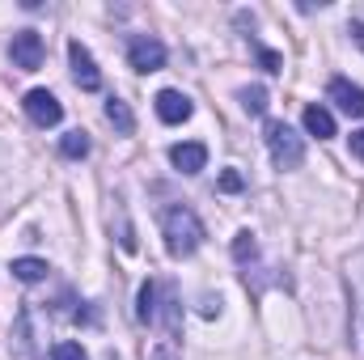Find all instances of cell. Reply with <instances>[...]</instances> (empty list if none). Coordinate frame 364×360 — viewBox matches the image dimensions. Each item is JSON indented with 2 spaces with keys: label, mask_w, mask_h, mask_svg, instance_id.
Wrapping results in <instances>:
<instances>
[{
  "label": "cell",
  "mask_w": 364,
  "mask_h": 360,
  "mask_svg": "<svg viewBox=\"0 0 364 360\" xmlns=\"http://www.w3.org/2000/svg\"><path fill=\"white\" fill-rule=\"evenodd\" d=\"M161 229H166V250L174 255V259H186V255H195L199 246H203V221L191 212V208H170L166 212V221H161Z\"/></svg>",
  "instance_id": "obj_1"
},
{
  "label": "cell",
  "mask_w": 364,
  "mask_h": 360,
  "mask_svg": "<svg viewBox=\"0 0 364 360\" xmlns=\"http://www.w3.org/2000/svg\"><path fill=\"white\" fill-rule=\"evenodd\" d=\"M267 149H272V162L279 166V170H296V166L305 162V144H301V136H296L288 123H279V119L267 123Z\"/></svg>",
  "instance_id": "obj_2"
},
{
  "label": "cell",
  "mask_w": 364,
  "mask_h": 360,
  "mask_svg": "<svg viewBox=\"0 0 364 360\" xmlns=\"http://www.w3.org/2000/svg\"><path fill=\"white\" fill-rule=\"evenodd\" d=\"M127 64H132L136 73H157V68H166V43H161V38H149V34H136V38L127 43Z\"/></svg>",
  "instance_id": "obj_3"
},
{
  "label": "cell",
  "mask_w": 364,
  "mask_h": 360,
  "mask_svg": "<svg viewBox=\"0 0 364 360\" xmlns=\"http://www.w3.org/2000/svg\"><path fill=\"white\" fill-rule=\"evenodd\" d=\"M26 115H30V123H38V127H55L60 119H64V106H60V97L47 90H30L26 93Z\"/></svg>",
  "instance_id": "obj_4"
},
{
  "label": "cell",
  "mask_w": 364,
  "mask_h": 360,
  "mask_svg": "<svg viewBox=\"0 0 364 360\" xmlns=\"http://www.w3.org/2000/svg\"><path fill=\"white\" fill-rule=\"evenodd\" d=\"M9 55H13V64H17V68L34 73V68L43 64V38H38L34 30H17V34H13V43H9Z\"/></svg>",
  "instance_id": "obj_5"
},
{
  "label": "cell",
  "mask_w": 364,
  "mask_h": 360,
  "mask_svg": "<svg viewBox=\"0 0 364 360\" xmlns=\"http://www.w3.org/2000/svg\"><path fill=\"white\" fill-rule=\"evenodd\" d=\"M68 60H73V81L81 85V90H97L102 85V73H97V64H93V55L81 47V43H68Z\"/></svg>",
  "instance_id": "obj_6"
},
{
  "label": "cell",
  "mask_w": 364,
  "mask_h": 360,
  "mask_svg": "<svg viewBox=\"0 0 364 360\" xmlns=\"http://www.w3.org/2000/svg\"><path fill=\"white\" fill-rule=\"evenodd\" d=\"M326 93H331V102H339V110H343V115L364 119V90H360V85H352V81L335 77V81L326 85Z\"/></svg>",
  "instance_id": "obj_7"
},
{
  "label": "cell",
  "mask_w": 364,
  "mask_h": 360,
  "mask_svg": "<svg viewBox=\"0 0 364 360\" xmlns=\"http://www.w3.org/2000/svg\"><path fill=\"white\" fill-rule=\"evenodd\" d=\"M191 97L186 93H178V90H161L157 93V119L161 123H186L191 119Z\"/></svg>",
  "instance_id": "obj_8"
},
{
  "label": "cell",
  "mask_w": 364,
  "mask_h": 360,
  "mask_svg": "<svg viewBox=\"0 0 364 360\" xmlns=\"http://www.w3.org/2000/svg\"><path fill=\"white\" fill-rule=\"evenodd\" d=\"M170 162L178 166L182 174H199V170L208 166V149H203L199 140H186V144H174V149H170Z\"/></svg>",
  "instance_id": "obj_9"
},
{
  "label": "cell",
  "mask_w": 364,
  "mask_h": 360,
  "mask_svg": "<svg viewBox=\"0 0 364 360\" xmlns=\"http://www.w3.org/2000/svg\"><path fill=\"white\" fill-rule=\"evenodd\" d=\"M305 132L318 136V140H331L335 136V115L326 106H305Z\"/></svg>",
  "instance_id": "obj_10"
},
{
  "label": "cell",
  "mask_w": 364,
  "mask_h": 360,
  "mask_svg": "<svg viewBox=\"0 0 364 360\" xmlns=\"http://www.w3.org/2000/svg\"><path fill=\"white\" fill-rule=\"evenodd\" d=\"M106 119H110L123 136H132V132H136V115H132V106H127L123 97H110V102H106Z\"/></svg>",
  "instance_id": "obj_11"
},
{
  "label": "cell",
  "mask_w": 364,
  "mask_h": 360,
  "mask_svg": "<svg viewBox=\"0 0 364 360\" xmlns=\"http://www.w3.org/2000/svg\"><path fill=\"white\" fill-rule=\"evenodd\" d=\"M47 263L43 259H13V275L21 280V284H38V280H47Z\"/></svg>",
  "instance_id": "obj_12"
},
{
  "label": "cell",
  "mask_w": 364,
  "mask_h": 360,
  "mask_svg": "<svg viewBox=\"0 0 364 360\" xmlns=\"http://www.w3.org/2000/svg\"><path fill=\"white\" fill-rule=\"evenodd\" d=\"M60 153H64V157H73V162H77V157H85V153H90V136H85V132H68V136L60 140Z\"/></svg>",
  "instance_id": "obj_13"
},
{
  "label": "cell",
  "mask_w": 364,
  "mask_h": 360,
  "mask_svg": "<svg viewBox=\"0 0 364 360\" xmlns=\"http://www.w3.org/2000/svg\"><path fill=\"white\" fill-rule=\"evenodd\" d=\"M136 314H140V322H153V318H157V284H153V280L140 284V309H136Z\"/></svg>",
  "instance_id": "obj_14"
},
{
  "label": "cell",
  "mask_w": 364,
  "mask_h": 360,
  "mask_svg": "<svg viewBox=\"0 0 364 360\" xmlns=\"http://www.w3.org/2000/svg\"><path fill=\"white\" fill-rule=\"evenodd\" d=\"M242 106H246V115H267V90L263 85H246L242 90Z\"/></svg>",
  "instance_id": "obj_15"
},
{
  "label": "cell",
  "mask_w": 364,
  "mask_h": 360,
  "mask_svg": "<svg viewBox=\"0 0 364 360\" xmlns=\"http://www.w3.org/2000/svg\"><path fill=\"white\" fill-rule=\"evenodd\" d=\"M255 255H259L255 233H237V238H233V259H237V263H250Z\"/></svg>",
  "instance_id": "obj_16"
},
{
  "label": "cell",
  "mask_w": 364,
  "mask_h": 360,
  "mask_svg": "<svg viewBox=\"0 0 364 360\" xmlns=\"http://www.w3.org/2000/svg\"><path fill=\"white\" fill-rule=\"evenodd\" d=\"M51 360H90V356H85V348H81V344L64 339V344H55V348H51Z\"/></svg>",
  "instance_id": "obj_17"
},
{
  "label": "cell",
  "mask_w": 364,
  "mask_h": 360,
  "mask_svg": "<svg viewBox=\"0 0 364 360\" xmlns=\"http://www.w3.org/2000/svg\"><path fill=\"white\" fill-rule=\"evenodd\" d=\"M259 64H263L267 73H279V55H275V51H267V47H259Z\"/></svg>",
  "instance_id": "obj_18"
},
{
  "label": "cell",
  "mask_w": 364,
  "mask_h": 360,
  "mask_svg": "<svg viewBox=\"0 0 364 360\" xmlns=\"http://www.w3.org/2000/svg\"><path fill=\"white\" fill-rule=\"evenodd\" d=\"M220 191H242V174L237 170H225L220 174Z\"/></svg>",
  "instance_id": "obj_19"
},
{
  "label": "cell",
  "mask_w": 364,
  "mask_h": 360,
  "mask_svg": "<svg viewBox=\"0 0 364 360\" xmlns=\"http://www.w3.org/2000/svg\"><path fill=\"white\" fill-rule=\"evenodd\" d=\"M352 153L364 162V132H352Z\"/></svg>",
  "instance_id": "obj_20"
},
{
  "label": "cell",
  "mask_w": 364,
  "mask_h": 360,
  "mask_svg": "<svg viewBox=\"0 0 364 360\" xmlns=\"http://www.w3.org/2000/svg\"><path fill=\"white\" fill-rule=\"evenodd\" d=\"M352 38L364 47V21H352Z\"/></svg>",
  "instance_id": "obj_21"
}]
</instances>
